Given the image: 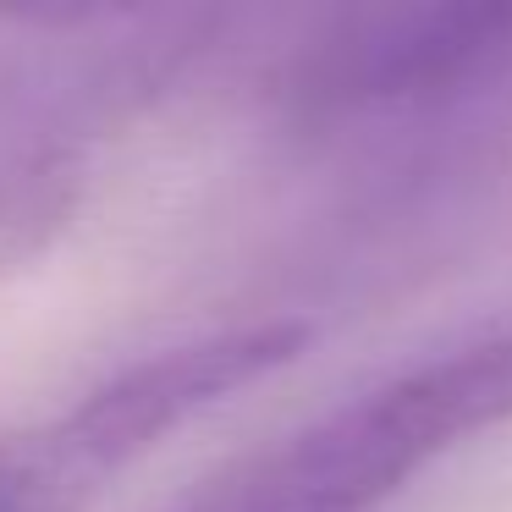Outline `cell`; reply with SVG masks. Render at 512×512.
Listing matches in <instances>:
<instances>
[{
    "label": "cell",
    "mask_w": 512,
    "mask_h": 512,
    "mask_svg": "<svg viewBox=\"0 0 512 512\" xmlns=\"http://www.w3.org/2000/svg\"><path fill=\"white\" fill-rule=\"evenodd\" d=\"M512 424V331L435 353L215 468L166 512H375L441 452Z\"/></svg>",
    "instance_id": "6da1fadb"
},
{
    "label": "cell",
    "mask_w": 512,
    "mask_h": 512,
    "mask_svg": "<svg viewBox=\"0 0 512 512\" xmlns=\"http://www.w3.org/2000/svg\"><path fill=\"white\" fill-rule=\"evenodd\" d=\"M512 83V6H358L292 56L287 105L309 116L419 111Z\"/></svg>",
    "instance_id": "7a4b0ae2"
},
{
    "label": "cell",
    "mask_w": 512,
    "mask_h": 512,
    "mask_svg": "<svg viewBox=\"0 0 512 512\" xmlns=\"http://www.w3.org/2000/svg\"><path fill=\"white\" fill-rule=\"evenodd\" d=\"M100 490L61 424L0 441V512H78Z\"/></svg>",
    "instance_id": "3957f363"
}]
</instances>
